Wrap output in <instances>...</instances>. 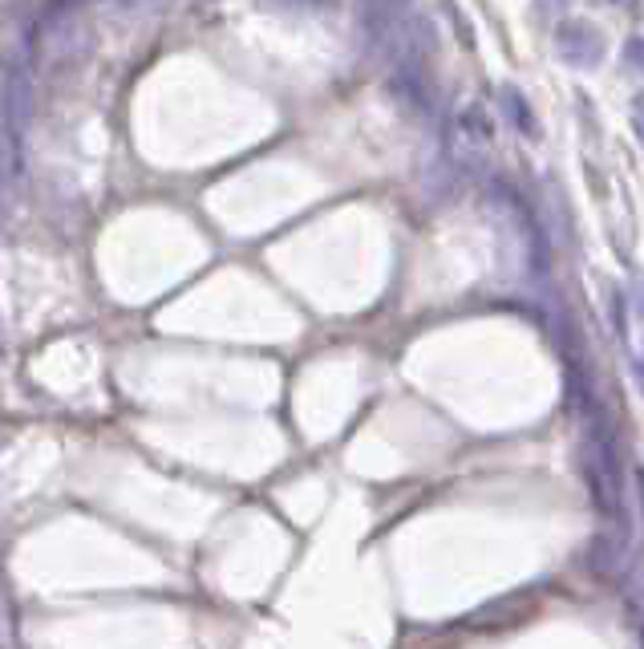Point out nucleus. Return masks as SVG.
<instances>
[{
	"label": "nucleus",
	"mask_w": 644,
	"mask_h": 649,
	"mask_svg": "<svg viewBox=\"0 0 644 649\" xmlns=\"http://www.w3.org/2000/svg\"><path fill=\"white\" fill-rule=\"evenodd\" d=\"M0 110H4V123L17 138H25L29 118H33V70H29L25 57L9 53L4 62V86H0Z\"/></svg>",
	"instance_id": "obj_1"
},
{
	"label": "nucleus",
	"mask_w": 644,
	"mask_h": 649,
	"mask_svg": "<svg viewBox=\"0 0 644 649\" xmlns=\"http://www.w3.org/2000/svg\"><path fill=\"white\" fill-rule=\"evenodd\" d=\"M629 57H632V65H636V70L644 74V38L632 41V45H629Z\"/></svg>",
	"instance_id": "obj_4"
},
{
	"label": "nucleus",
	"mask_w": 644,
	"mask_h": 649,
	"mask_svg": "<svg viewBox=\"0 0 644 649\" xmlns=\"http://www.w3.org/2000/svg\"><path fill=\"white\" fill-rule=\"evenodd\" d=\"M498 102H503V106L511 110V118L519 123V130L535 135V114H532V106H527V102H519V94H515V89H503V94H498Z\"/></svg>",
	"instance_id": "obj_3"
},
{
	"label": "nucleus",
	"mask_w": 644,
	"mask_h": 649,
	"mask_svg": "<svg viewBox=\"0 0 644 649\" xmlns=\"http://www.w3.org/2000/svg\"><path fill=\"white\" fill-rule=\"evenodd\" d=\"M556 50L564 53L571 65H600L608 45H604V38H600V29H592V25H559Z\"/></svg>",
	"instance_id": "obj_2"
},
{
	"label": "nucleus",
	"mask_w": 644,
	"mask_h": 649,
	"mask_svg": "<svg viewBox=\"0 0 644 649\" xmlns=\"http://www.w3.org/2000/svg\"><path fill=\"white\" fill-rule=\"evenodd\" d=\"M636 126H641V135H644V98H636Z\"/></svg>",
	"instance_id": "obj_5"
}]
</instances>
